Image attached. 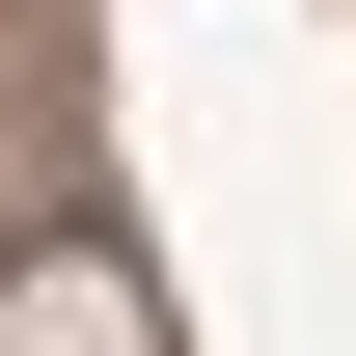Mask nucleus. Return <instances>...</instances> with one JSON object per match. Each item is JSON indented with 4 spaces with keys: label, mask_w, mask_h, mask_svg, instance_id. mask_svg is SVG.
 <instances>
[{
    "label": "nucleus",
    "mask_w": 356,
    "mask_h": 356,
    "mask_svg": "<svg viewBox=\"0 0 356 356\" xmlns=\"http://www.w3.org/2000/svg\"><path fill=\"white\" fill-rule=\"evenodd\" d=\"M28 356H137V302H110V274H83V247H55V274H28Z\"/></svg>",
    "instance_id": "1"
}]
</instances>
